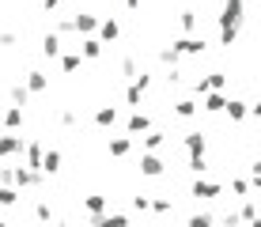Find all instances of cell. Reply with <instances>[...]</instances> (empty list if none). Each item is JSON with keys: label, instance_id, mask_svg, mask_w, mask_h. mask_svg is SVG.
Listing matches in <instances>:
<instances>
[{"label": "cell", "instance_id": "1", "mask_svg": "<svg viewBox=\"0 0 261 227\" xmlns=\"http://www.w3.org/2000/svg\"><path fill=\"white\" fill-rule=\"evenodd\" d=\"M246 19V0H223L220 4V45L239 42V27Z\"/></svg>", "mask_w": 261, "mask_h": 227}, {"label": "cell", "instance_id": "2", "mask_svg": "<svg viewBox=\"0 0 261 227\" xmlns=\"http://www.w3.org/2000/svg\"><path fill=\"white\" fill-rule=\"evenodd\" d=\"M42 182H46V174L42 170H34V167H23V163H15L12 167V186L19 189H42Z\"/></svg>", "mask_w": 261, "mask_h": 227}, {"label": "cell", "instance_id": "3", "mask_svg": "<svg viewBox=\"0 0 261 227\" xmlns=\"http://www.w3.org/2000/svg\"><path fill=\"white\" fill-rule=\"evenodd\" d=\"M170 49H174L178 57H201V53L208 49V42H204L201 34H182V38L170 42Z\"/></svg>", "mask_w": 261, "mask_h": 227}, {"label": "cell", "instance_id": "4", "mask_svg": "<svg viewBox=\"0 0 261 227\" xmlns=\"http://www.w3.org/2000/svg\"><path fill=\"white\" fill-rule=\"evenodd\" d=\"M220 193H223V186H220V182H212V178H193V186H190L193 201H216Z\"/></svg>", "mask_w": 261, "mask_h": 227}, {"label": "cell", "instance_id": "5", "mask_svg": "<svg viewBox=\"0 0 261 227\" xmlns=\"http://www.w3.org/2000/svg\"><path fill=\"white\" fill-rule=\"evenodd\" d=\"M140 174L144 178H163L167 174V163L155 156V152H140Z\"/></svg>", "mask_w": 261, "mask_h": 227}, {"label": "cell", "instance_id": "6", "mask_svg": "<svg viewBox=\"0 0 261 227\" xmlns=\"http://www.w3.org/2000/svg\"><path fill=\"white\" fill-rule=\"evenodd\" d=\"M95 31H98V15H91V12H76V15H72V34L91 38Z\"/></svg>", "mask_w": 261, "mask_h": 227}, {"label": "cell", "instance_id": "7", "mask_svg": "<svg viewBox=\"0 0 261 227\" xmlns=\"http://www.w3.org/2000/svg\"><path fill=\"white\" fill-rule=\"evenodd\" d=\"M95 38L102 42V45L118 42V38H121V23L114 19V15H110V19H98V31H95Z\"/></svg>", "mask_w": 261, "mask_h": 227}, {"label": "cell", "instance_id": "8", "mask_svg": "<svg viewBox=\"0 0 261 227\" xmlns=\"http://www.w3.org/2000/svg\"><path fill=\"white\" fill-rule=\"evenodd\" d=\"M61 53H65V42H61V34L46 31V34H42V57H46V61H57Z\"/></svg>", "mask_w": 261, "mask_h": 227}, {"label": "cell", "instance_id": "9", "mask_svg": "<svg viewBox=\"0 0 261 227\" xmlns=\"http://www.w3.org/2000/svg\"><path fill=\"white\" fill-rule=\"evenodd\" d=\"M148 129H151V117L144 114V110H133L129 121H125V136H140V133H148Z\"/></svg>", "mask_w": 261, "mask_h": 227}, {"label": "cell", "instance_id": "10", "mask_svg": "<svg viewBox=\"0 0 261 227\" xmlns=\"http://www.w3.org/2000/svg\"><path fill=\"white\" fill-rule=\"evenodd\" d=\"M42 152H46V144H42V140H23V167H34V170H38Z\"/></svg>", "mask_w": 261, "mask_h": 227}, {"label": "cell", "instance_id": "11", "mask_svg": "<svg viewBox=\"0 0 261 227\" xmlns=\"http://www.w3.org/2000/svg\"><path fill=\"white\" fill-rule=\"evenodd\" d=\"M84 212L91 216V220H95V216H102V212H110V197H106V193H91V197H84Z\"/></svg>", "mask_w": 261, "mask_h": 227}, {"label": "cell", "instance_id": "12", "mask_svg": "<svg viewBox=\"0 0 261 227\" xmlns=\"http://www.w3.org/2000/svg\"><path fill=\"white\" fill-rule=\"evenodd\" d=\"M12 156H23V136L4 133L0 136V159H12Z\"/></svg>", "mask_w": 261, "mask_h": 227}, {"label": "cell", "instance_id": "13", "mask_svg": "<svg viewBox=\"0 0 261 227\" xmlns=\"http://www.w3.org/2000/svg\"><path fill=\"white\" fill-rule=\"evenodd\" d=\"M95 125L98 129H114V125H118V106H110V103L95 106Z\"/></svg>", "mask_w": 261, "mask_h": 227}, {"label": "cell", "instance_id": "14", "mask_svg": "<svg viewBox=\"0 0 261 227\" xmlns=\"http://www.w3.org/2000/svg\"><path fill=\"white\" fill-rule=\"evenodd\" d=\"M182 148L190 152V156H204V152H208V136H204V133H186Z\"/></svg>", "mask_w": 261, "mask_h": 227}, {"label": "cell", "instance_id": "15", "mask_svg": "<svg viewBox=\"0 0 261 227\" xmlns=\"http://www.w3.org/2000/svg\"><path fill=\"white\" fill-rule=\"evenodd\" d=\"M223 114H227L231 121H246V114H250V98H227V103H223Z\"/></svg>", "mask_w": 261, "mask_h": 227}, {"label": "cell", "instance_id": "16", "mask_svg": "<svg viewBox=\"0 0 261 227\" xmlns=\"http://www.w3.org/2000/svg\"><path fill=\"white\" fill-rule=\"evenodd\" d=\"M80 57H84V61H98V57H102V53H106V45L102 42H98L95 38V34H91V38H84V42H80Z\"/></svg>", "mask_w": 261, "mask_h": 227}, {"label": "cell", "instance_id": "17", "mask_svg": "<svg viewBox=\"0 0 261 227\" xmlns=\"http://www.w3.org/2000/svg\"><path fill=\"white\" fill-rule=\"evenodd\" d=\"M27 91H31V95H42V91H49V76L46 72H38V68H31L27 72V84H23Z\"/></svg>", "mask_w": 261, "mask_h": 227}, {"label": "cell", "instance_id": "18", "mask_svg": "<svg viewBox=\"0 0 261 227\" xmlns=\"http://www.w3.org/2000/svg\"><path fill=\"white\" fill-rule=\"evenodd\" d=\"M38 170H42V174H57V170H61V152L57 148H46V152H42V163H38Z\"/></svg>", "mask_w": 261, "mask_h": 227}, {"label": "cell", "instance_id": "19", "mask_svg": "<svg viewBox=\"0 0 261 227\" xmlns=\"http://www.w3.org/2000/svg\"><path fill=\"white\" fill-rule=\"evenodd\" d=\"M223 103H227V95H223V91H208V95L201 98V110H204V114H223Z\"/></svg>", "mask_w": 261, "mask_h": 227}, {"label": "cell", "instance_id": "20", "mask_svg": "<svg viewBox=\"0 0 261 227\" xmlns=\"http://www.w3.org/2000/svg\"><path fill=\"white\" fill-rule=\"evenodd\" d=\"M91 227H129V216L125 212H102V216H95Z\"/></svg>", "mask_w": 261, "mask_h": 227}, {"label": "cell", "instance_id": "21", "mask_svg": "<svg viewBox=\"0 0 261 227\" xmlns=\"http://www.w3.org/2000/svg\"><path fill=\"white\" fill-rule=\"evenodd\" d=\"M57 61H61V72H65V76H76V72H80V68H84V57H80V53H76V49H68V53H61V57H57Z\"/></svg>", "mask_w": 261, "mask_h": 227}, {"label": "cell", "instance_id": "22", "mask_svg": "<svg viewBox=\"0 0 261 227\" xmlns=\"http://www.w3.org/2000/svg\"><path fill=\"white\" fill-rule=\"evenodd\" d=\"M140 136H144V152H159V148L167 144V133H163V129H155V125H151L148 133H140Z\"/></svg>", "mask_w": 261, "mask_h": 227}, {"label": "cell", "instance_id": "23", "mask_svg": "<svg viewBox=\"0 0 261 227\" xmlns=\"http://www.w3.org/2000/svg\"><path fill=\"white\" fill-rule=\"evenodd\" d=\"M133 144H137L133 136H110V156H114V159H125V156L133 152Z\"/></svg>", "mask_w": 261, "mask_h": 227}, {"label": "cell", "instance_id": "24", "mask_svg": "<svg viewBox=\"0 0 261 227\" xmlns=\"http://www.w3.org/2000/svg\"><path fill=\"white\" fill-rule=\"evenodd\" d=\"M23 121H27V114L19 110V106H8V110H4V129H8V133L23 129Z\"/></svg>", "mask_w": 261, "mask_h": 227}, {"label": "cell", "instance_id": "25", "mask_svg": "<svg viewBox=\"0 0 261 227\" xmlns=\"http://www.w3.org/2000/svg\"><path fill=\"white\" fill-rule=\"evenodd\" d=\"M239 223H254L257 220V201H254V197H242V208H239Z\"/></svg>", "mask_w": 261, "mask_h": 227}, {"label": "cell", "instance_id": "26", "mask_svg": "<svg viewBox=\"0 0 261 227\" xmlns=\"http://www.w3.org/2000/svg\"><path fill=\"white\" fill-rule=\"evenodd\" d=\"M197 110H201V106H197V98H174V114L186 117V121H190V117H197Z\"/></svg>", "mask_w": 261, "mask_h": 227}, {"label": "cell", "instance_id": "27", "mask_svg": "<svg viewBox=\"0 0 261 227\" xmlns=\"http://www.w3.org/2000/svg\"><path fill=\"white\" fill-rule=\"evenodd\" d=\"M178 23H182V31H186V34H197V27H201V19H197L193 8H186V12L178 15Z\"/></svg>", "mask_w": 261, "mask_h": 227}, {"label": "cell", "instance_id": "28", "mask_svg": "<svg viewBox=\"0 0 261 227\" xmlns=\"http://www.w3.org/2000/svg\"><path fill=\"white\" fill-rule=\"evenodd\" d=\"M19 205V189L15 186H0V208H15Z\"/></svg>", "mask_w": 261, "mask_h": 227}, {"label": "cell", "instance_id": "29", "mask_svg": "<svg viewBox=\"0 0 261 227\" xmlns=\"http://www.w3.org/2000/svg\"><path fill=\"white\" fill-rule=\"evenodd\" d=\"M8 95H12V106H19V110H23L27 103H31V91H27L23 84H15L12 91H8Z\"/></svg>", "mask_w": 261, "mask_h": 227}, {"label": "cell", "instance_id": "30", "mask_svg": "<svg viewBox=\"0 0 261 227\" xmlns=\"http://www.w3.org/2000/svg\"><path fill=\"white\" fill-rule=\"evenodd\" d=\"M186 170H190V174H197V178H201L204 170H208V159H204V156H190V159H186Z\"/></svg>", "mask_w": 261, "mask_h": 227}, {"label": "cell", "instance_id": "31", "mask_svg": "<svg viewBox=\"0 0 261 227\" xmlns=\"http://www.w3.org/2000/svg\"><path fill=\"white\" fill-rule=\"evenodd\" d=\"M155 57H159V65H167V68H178V61H182L174 49H170V45H163V49H159Z\"/></svg>", "mask_w": 261, "mask_h": 227}, {"label": "cell", "instance_id": "32", "mask_svg": "<svg viewBox=\"0 0 261 227\" xmlns=\"http://www.w3.org/2000/svg\"><path fill=\"white\" fill-rule=\"evenodd\" d=\"M186 227H216V216H212V212H193Z\"/></svg>", "mask_w": 261, "mask_h": 227}, {"label": "cell", "instance_id": "33", "mask_svg": "<svg viewBox=\"0 0 261 227\" xmlns=\"http://www.w3.org/2000/svg\"><path fill=\"white\" fill-rule=\"evenodd\" d=\"M204 84H208V91H223V87H227V72H208Z\"/></svg>", "mask_w": 261, "mask_h": 227}, {"label": "cell", "instance_id": "34", "mask_svg": "<svg viewBox=\"0 0 261 227\" xmlns=\"http://www.w3.org/2000/svg\"><path fill=\"white\" fill-rule=\"evenodd\" d=\"M137 72H140V65H137V57H133V53H129V57H121V76H125V80H137Z\"/></svg>", "mask_w": 261, "mask_h": 227}, {"label": "cell", "instance_id": "35", "mask_svg": "<svg viewBox=\"0 0 261 227\" xmlns=\"http://www.w3.org/2000/svg\"><path fill=\"white\" fill-rule=\"evenodd\" d=\"M148 208H151V212H155V216H170V212H174V205H170V197H155V201H151Z\"/></svg>", "mask_w": 261, "mask_h": 227}, {"label": "cell", "instance_id": "36", "mask_svg": "<svg viewBox=\"0 0 261 227\" xmlns=\"http://www.w3.org/2000/svg\"><path fill=\"white\" fill-rule=\"evenodd\" d=\"M34 220H38V223H49V220H53V205H49V201H38V205H34Z\"/></svg>", "mask_w": 261, "mask_h": 227}, {"label": "cell", "instance_id": "37", "mask_svg": "<svg viewBox=\"0 0 261 227\" xmlns=\"http://www.w3.org/2000/svg\"><path fill=\"white\" fill-rule=\"evenodd\" d=\"M231 193H235V197H250L254 189H250V182H246V178H231Z\"/></svg>", "mask_w": 261, "mask_h": 227}, {"label": "cell", "instance_id": "38", "mask_svg": "<svg viewBox=\"0 0 261 227\" xmlns=\"http://www.w3.org/2000/svg\"><path fill=\"white\" fill-rule=\"evenodd\" d=\"M148 205H151L148 193H133V212H148Z\"/></svg>", "mask_w": 261, "mask_h": 227}, {"label": "cell", "instance_id": "39", "mask_svg": "<svg viewBox=\"0 0 261 227\" xmlns=\"http://www.w3.org/2000/svg\"><path fill=\"white\" fill-rule=\"evenodd\" d=\"M57 121L65 125V129H72V125H76V110H61V114H57Z\"/></svg>", "mask_w": 261, "mask_h": 227}, {"label": "cell", "instance_id": "40", "mask_svg": "<svg viewBox=\"0 0 261 227\" xmlns=\"http://www.w3.org/2000/svg\"><path fill=\"white\" fill-rule=\"evenodd\" d=\"M12 167L15 163H4V167H0V186H12Z\"/></svg>", "mask_w": 261, "mask_h": 227}, {"label": "cell", "instance_id": "41", "mask_svg": "<svg viewBox=\"0 0 261 227\" xmlns=\"http://www.w3.org/2000/svg\"><path fill=\"white\" fill-rule=\"evenodd\" d=\"M15 42H19V34H12V31H4V34H0V45H8V49H12Z\"/></svg>", "mask_w": 261, "mask_h": 227}, {"label": "cell", "instance_id": "42", "mask_svg": "<svg viewBox=\"0 0 261 227\" xmlns=\"http://www.w3.org/2000/svg\"><path fill=\"white\" fill-rule=\"evenodd\" d=\"M61 8V0H42V12H57Z\"/></svg>", "mask_w": 261, "mask_h": 227}, {"label": "cell", "instance_id": "43", "mask_svg": "<svg viewBox=\"0 0 261 227\" xmlns=\"http://www.w3.org/2000/svg\"><path fill=\"white\" fill-rule=\"evenodd\" d=\"M140 4H144V0H125V8H129V12H137Z\"/></svg>", "mask_w": 261, "mask_h": 227}, {"label": "cell", "instance_id": "44", "mask_svg": "<svg viewBox=\"0 0 261 227\" xmlns=\"http://www.w3.org/2000/svg\"><path fill=\"white\" fill-rule=\"evenodd\" d=\"M53 227H72V223H68V220H57V223H53Z\"/></svg>", "mask_w": 261, "mask_h": 227}, {"label": "cell", "instance_id": "45", "mask_svg": "<svg viewBox=\"0 0 261 227\" xmlns=\"http://www.w3.org/2000/svg\"><path fill=\"white\" fill-rule=\"evenodd\" d=\"M0 227H8V223H4V220H0Z\"/></svg>", "mask_w": 261, "mask_h": 227}]
</instances>
